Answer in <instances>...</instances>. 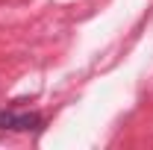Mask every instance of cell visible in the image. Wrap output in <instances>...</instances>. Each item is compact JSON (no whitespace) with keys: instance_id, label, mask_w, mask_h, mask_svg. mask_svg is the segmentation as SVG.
<instances>
[{"instance_id":"obj_1","label":"cell","mask_w":153,"mask_h":150,"mask_svg":"<svg viewBox=\"0 0 153 150\" xmlns=\"http://www.w3.org/2000/svg\"><path fill=\"white\" fill-rule=\"evenodd\" d=\"M41 127H44V118L38 112L0 109V130H6V132H38Z\"/></svg>"}]
</instances>
